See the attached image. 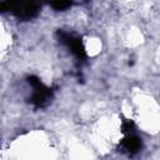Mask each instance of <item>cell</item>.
I'll use <instances>...</instances> for the list:
<instances>
[{"instance_id":"6da1fadb","label":"cell","mask_w":160,"mask_h":160,"mask_svg":"<svg viewBox=\"0 0 160 160\" xmlns=\"http://www.w3.org/2000/svg\"><path fill=\"white\" fill-rule=\"evenodd\" d=\"M124 145H125V148H126L129 151H136V150L140 148V140H139L138 138L130 136V138L125 139Z\"/></svg>"}]
</instances>
